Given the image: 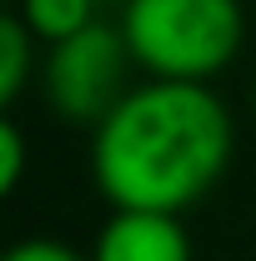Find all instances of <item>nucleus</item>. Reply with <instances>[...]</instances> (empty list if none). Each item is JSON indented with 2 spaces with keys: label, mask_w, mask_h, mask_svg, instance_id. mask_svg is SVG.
<instances>
[{
  "label": "nucleus",
  "mask_w": 256,
  "mask_h": 261,
  "mask_svg": "<svg viewBox=\"0 0 256 261\" xmlns=\"http://www.w3.org/2000/svg\"><path fill=\"white\" fill-rule=\"evenodd\" d=\"M100 5H106V0H15V15L31 25V35L40 45H56L65 35L96 25Z\"/></svg>",
  "instance_id": "423d86ee"
},
{
  "label": "nucleus",
  "mask_w": 256,
  "mask_h": 261,
  "mask_svg": "<svg viewBox=\"0 0 256 261\" xmlns=\"http://www.w3.org/2000/svg\"><path fill=\"white\" fill-rule=\"evenodd\" d=\"M251 111H256V100H251Z\"/></svg>",
  "instance_id": "1a4fd4ad"
},
{
  "label": "nucleus",
  "mask_w": 256,
  "mask_h": 261,
  "mask_svg": "<svg viewBox=\"0 0 256 261\" xmlns=\"http://www.w3.org/2000/svg\"><path fill=\"white\" fill-rule=\"evenodd\" d=\"M0 261H91V256H81L75 246H65L56 236H25V241H15Z\"/></svg>",
  "instance_id": "6e6552de"
},
{
  "label": "nucleus",
  "mask_w": 256,
  "mask_h": 261,
  "mask_svg": "<svg viewBox=\"0 0 256 261\" xmlns=\"http://www.w3.org/2000/svg\"><path fill=\"white\" fill-rule=\"evenodd\" d=\"M131 70H136V56H131L121 25L100 15L96 25H86V31L45 45L40 91H45L50 111L61 116L65 126H91L96 130L136 91Z\"/></svg>",
  "instance_id": "7ed1b4c3"
},
{
  "label": "nucleus",
  "mask_w": 256,
  "mask_h": 261,
  "mask_svg": "<svg viewBox=\"0 0 256 261\" xmlns=\"http://www.w3.org/2000/svg\"><path fill=\"white\" fill-rule=\"evenodd\" d=\"M31 75H40V40H35L31 25L10 10V15L0 20V106H15Z\"/></svg>",
  "instance_id": "39448f33"
},
{
  "label": "nucleus",
  "mask_w": 256,
  "mask_h": 261,
  "mask_svg": "<svg viewBox=\"0 0 256 261\" xmlns=\"http://www.w3.org/2000/svg\"><path fill=\"white\" fill-rule=\"evenodd\" d=\"M231 111L196 81H141L96 130L91 176L111 211L181 216L231 166Z\"/></svg>",
  "instance_id": "f257e3e1"
},
{
  "label": "nucleus",
  "mask_w": 256,
  "mask_h": 261,
  "mask_svg": "<svg viewBox=\"0 0 256 261\" xmlns=\"http://www.w3.org/2000/svg\"><path fill=\"white\" fill-rule=\"evenodd\" d=\"M91 261H191V236L166 211H111L96 231Z\"/></svg>",
  "instance_id": "20e7f679"
},
{
  "label": "nucleus",
  "mask_w": 256,
  "mask_h": 261,
  "mask_svg": "<svg viewBox=\"0 0 256 261\" xmlns=\"http://www.w3.org/2000/svg\"><path fill=\"white\" fill-rule=\"evenodd\" d=\"M20 176H25V136L15 121L0 126V191L15 196L20 191Z\"/></svg>",
  "instance_id": "0eeeda50"
},
{
  "label": "nucleus",
  "mask_w": 256,
  "mask_h": 261,
  "mask_svg": "<svg viewBox=\"0 0 256 261\" xmlns=\"http://www.w3.org/2000/svg\"><path fill=\"white\" fill-rule=\"evenodd\" d=\"M116 25L146 81L211 86L246 45L241 0H121Z\"/></svg>",
  "instance_id": "f03ea898"
}]
</instances>
